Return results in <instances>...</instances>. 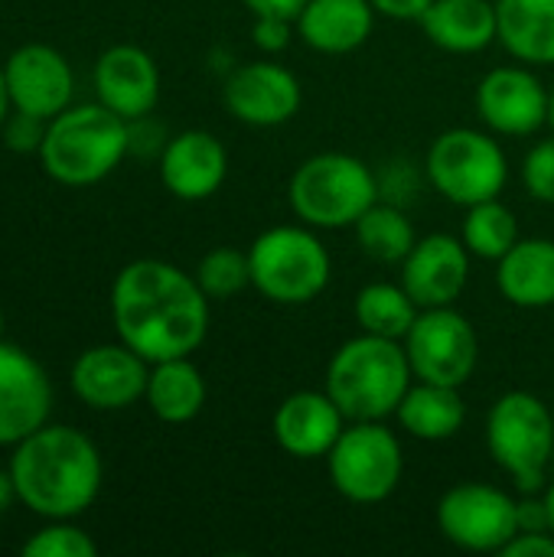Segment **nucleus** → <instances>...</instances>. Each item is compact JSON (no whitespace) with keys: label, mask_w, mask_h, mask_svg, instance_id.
Instances as JSON below:
<instances>
[{"label":"nucleus","mask_w":554,"mask_h":557,"mask_svg":"<svg viewBox=\"0 0 554 557\" xmlns=\"http://www.w3.org/2000/svg\"><path fill=\"white\" fill-rule=\"evenodd\" d=\"M424 170L431 186L454 206H477L496 199L509 180V160L493 134L473 127H451L428 147Z\"/></svg>","instance_id":"1a4fd4ad"},{"label":"nucleus","mask_w":554,"mask_h":557,"mask_svg":"<svg viewBox=\"0 0 554 557\" xmlns=\"http://www.w3.org/2000/svg\"><path fill=\"white\" fill-rule=\"evenodd\" d=\"M411 372L418 382L434 385H467L480 362V339L473 323L454 307L421 310L402 339Z\"/></svg>","instance_id":"9b49d317"},{"label":"nucleus","mask_w":554,"mask_h":557,"mask_svg":"<svg viewBox=\"0 0 554 557\" xmlns=\"http://www.w3.org/2000/svg\"><path fill=\"white\" fill-rule=\"evenodd\" d=\"M500 294L522 310H545L554 304V242L519 238L500 261Z\"/></svg>","instance_id":"5701e85b"},{"label":"nucleus","mask_w":554,"mask_h":557,"mask_svg":"<svg viewBox=\"0 0 554 557\" xmlns=\"http://www.w3.org/2000/svg\"><path fill=\"white\" fill-rule=\"evenodd\" d=\"M503 557H554V532H516L509 545L500 552Z\"/></svg>","instance_id":"f704fd0d"},{"label":"nucleus","mask_w":554,"mask_h":557,"mask_svg":"<svg viewBox=\"0 0 554 557\" xmlns=\"http://www.w3.org/2000/svg\"><path fill=\"white\" fill-rule=\"evenodd\" d=\"M229 173V153L209 131H183L160 150V180L183 202H202L219 193Z\"/></svg>","instance_id":"aec40b11"},{"label":"nucleus","mask_w":554,"mask_h":557,"mask_svg":"<svg viewBox=\"0 0 554 557\" xmlns=\"http://www.w3.org/2000/svg\"><path fill=\"white\" fill-rule=\"evenodd\" d=\"M95 552L98 545L69 519H56L52 525L33 532L29 542L23 545L26 557H95Z\"/></svg>","instance_id":"7c9ffc66"},{"label":"nucleus","mask_w":554,"mask_h":557,"mask_svg":"<svg viewBox=\"0 0 554 557\" xmlns=\"http://www.w3.org/2000/svg\"><path fill=\"white\" fill-rule=\"evenodd\" d=\"M333 490L356 506L385 503L405 473V454L385 421H349L327 454Z\"/></svg>","instance_id":"6e6552de"},{"label":"nucleus","mask_w":554,"mask_h":557,"mask_svg":"<svg viewBox=\"0 0 554 557\" xmlns=\"http://www.w3.org/2000/svg\"><path fill=\"white\" fill-rule=\"evenodd\" d=\"M16 499L49 522L82 516L101 493V454L75 428L42 424L10 457Z\"/></svg>","instance_id":"f03ea898"},{"label":"nucleus","mask_w":554,"mask_h":557,"mask_svg":"<svg viewBox=\"0 0 554 557\" xmlns=\"http://www.w3.org/2000/svg\"><path fill=\"white\" fill-rule=\"evenodd\" d=\"M411 379L415 372L405 343L359 333L333 352L323 392L346 421H385L398 411Z\"/></svg>","instance_id":"7ed1b4c3"},{"label":"nucleus","mask_w":554,"mask_h":557,"mask_svg":"<svg viewBox=\"0 0 554 557\" xmlns=\"http://www.w3.org/2000/svg\"><path fill=\"white\" fill-rule=\"evenodd\" d=\"M150 362L124 343L91 346L72 366V392L95 411H124L144 398Z\"/></svg>","instance_id":"4468645a"},{"label":"nucleus","mask_w":554,"mask_h":557,"mask_svg":"<svg viewBox=\"0 0 554 557\" xmlns=\"http://www.w3.org/2000/svg\"><path fill=\"white\" fill-rule=\"evenodd\" d=\"M95 91L124 121L147 117L160 101V69L140 46H111L95 62Z\"/></svg>","instance_id":"6ab92c4d"},{"label":"nucleus","mask_w":554,"mask_h":557,"mask_svg":"<svg viewBox=\"0 0 554 557\" xmlns=\"http://www.w3.org/2000/svg\"><path fill=\"white\" fill-rule=\"evenodd\" d=\"M3 75H7L13 111L33 114L42 121H52L56 114H62L75 91V78H72L65 55L39 42L20 46L3 62Z\"/></svg>","instance_id":"dca6fc26"},{"label":"nucleus","mask_w":554,"mask_h":557,"mask_svg":"<svg viewBox=\"0 0 554 557\" xmlns=\"http://www.w3.org/2000/svg\"><path fill=\"white\" fill-rule=\"evenodd\" d=\"M470 258L473 255L464 238L447 232L424 235L402 261V287L421 310L454 307L470 281Z\"/></svg>","instance_id":"f3484780"},{"label":"nucleus","mask_w":554,"mask_h":557,"mask_svg":"<svg viewBox=\"0 0 554 557\" xmlns=\"http://www.w3.org/2000/svg\"><path fill=\"white\" fill-rule=\"evenodd\" d=\"M552 91L526 65H496L477 85V111L493 134L529 137L549 124Z\"/></svg>","instance_id":"f8f14e48"},{"label":"nucleus","mask_w":554,"mask_h":557,"mask_svg":"<svg viewBox=\"0 0 554 557\" xmlns=\"http://www.w3.org/2000/svg\"><path fill=\"white\" fill-rule=\"evenodd\" d=\"M542 503H545V516H549V529H552V532H554V483H552V486H549V490H545V499H542Z\"/></svg>","instance_id":"ea45409f"},{"label":"nucleus","mask_w":554,"mask_h":557,"mask_svg":"<svg viewBox=\"0 0 554 557\" xmlns=\"http://www.w3.org/2000/svg\"><path fill=\"white\" fill-rule=\"evenodd\" d=\"M251 287L281 307L313 304L330 284V251L310 225H274L251 248Z\"/></svg>","instance_id":"423d86ee"},{"label":"nucleus","mask_w":554,"mask_h":557,"mask_svg":"<svg viewBox=\"0 0 554 557\" xmlns=\"http://www.w3.org/2000/svg\"><path fill=\"white\" fill-rule=\"evenodd\" d=\"M418 313H421V307L411 300V294L402 284H385V281L366 284L353 304V317L362 333L398 339V343L408 336Z\"/></svg>","instance_id":"bb28decb"},{"label":"nucleus","mask_w":554,"mask_h":557,"mask_svg":"<svg viewBox=\"0 0 554 557\" xmlns=\"http://www.w3.org/2000/svg\"><path fill=\"white\" fill-rule=\"evenodd\" d=\"M144 398L163 424H186L206 405V379L189 362V356L163 359L150 366Z\"/></svg>","instance_id":"a878e982"},{"label":"nucleus","mask_w":554,"mask_h":557,"mask_svg":"<svg viewBox=\"0 0 554 557\" xmlns=\"http://www.w3.org/2000/svg\"><path fill=\"white\" fill-rule=\"evenodd\" d=\"M202 287V294L209 300H229L235 294H242L245 287H251V261H248V251H238V248H212L202 255L196 274H193Z\"/></svg>","instance_id":"c756f323"},{"label":"nucleus","mask_w":554,"mask_h":557,"mask_svg":"<svg viewBox=\"0 0 554 557\" xmlns=\"http://www.w3.org/2000/svg\"><path fill=\"white\" fill-rule=\"evenodd\" d=\"M353 228H356V242L362 255L379 264H402L418 242L411 219L398 206H385V202H376L372 209H366Z\"/></svg>","instance_id":"cd10ccee"},{"label":"nucleus","mask_w":554,"mask_h":557,"mask_svg":"<svg viewBox=\"0 0 554 557\" xmlns=\"http://www.w3.org/2000/svg\"><path fill=\"white\" fill-rule=\"evenodd\" d=\"M441 535L473 555H500L519 532V503L490 483H457L438 499Z\"/></svg>","instance_id":"9d476101"},{"label":"nucleus","mask_w":554,"mask_h":557,"mask_svg":"<svg viewBox=\"0 0 554 557\" xmlns=\"http://www.w3.org/2000/svg\"><path fill=\"white\" fill-rule=\"evenodd\" d=\"M13 499H16V486H13V476H10V470H0V516L13 506Z\"/></svg>","instance_id":"4c0bfd02"},{"label":"nucleus","mask_w":554,"mask_h":557,"mask_svg":"<svg viewBox=\"0 0 554 557\" xmlns=\"http://www.w3.org/2000/svg\"><path fill=\"white\" fill-rule=\"evenodd\" d=\"M526 193L539 202H554V137L539 140L522 160Z\"/></svg>","instance_id":"2f4dec72"},{"label":"nucleus","mask_w":554,"mask_h":557,"mask_svg":"<svg viewBox=\"0 0 554 557\" xmlns=\"http://www.w3.org/2000/svg\"><path fill=\"white\" fill-rule=\"evenodd\" d=\"M434 0H372L376 13L392 16V20H421V13L431 7Z\"/></svg>","instance_id":"e433bc0d"},{"label":"nucleus","mask_w":554,"mask_h":557,"mask_svg":"<svg viewBox=\"0 0 554 557\" xmlns=\"http://www.w3.org/2000/svg\"><path fill=\"white\" fill-rule=\"evenodd\" d=\"M287 202L310 228H353L379 202V180L366 160L327 150L294 170Z\"/></svg>","instance_id":"39448f33"},{"label":"nucleus","mask_w":554,"mask_h":557,"mask_svg":"<svg viewBox=\"0 0 554 557\" xmlns=\"http://www.w3.org/2000/svg\"><path fill=\"white\" fill-rule=\"evenodd\" d=\"M52 411L46 369L20 346L0 339V447H16Z\"/></svg>","instance_id":"2eb2a0df"},{"label":"nucleus","mask_w":554,"mask_h":557,"mask_svg":"<svg viewBox=\"0 0 554 557\" xmlns=\"http://www.w3.org/2000/svg\"><path fill=\"white\" fill-rule=\"evenodd\" d=\"M10 108H13V104H10V91H7V75H3V65H0V127H3Z\"/></svg>","instance_id":"58836bf2"},{"label":"nucleus","mask_w":554,"mask_h":557,"mask_svg":"<svg viewBox=\"0 0 554 557\" xmlns=\"http://www.w3.org/2000/svg\"><path fill=\"white\" fill-rule=\"evenodd\" d=\"M487 450L519 493H539L554 454V411L532 392H506L487 414Z\"/></svg>","instance_id":"0eeeda50"},{"label":"nucleus","mask_w":554,"mask_h":557,"mask_svg":"<svg viewBox=\"0 0 554 557\" xmlns=\"http://www.w3.org/2000/svg\"><path fill=\"white\" fill-rule=\"evenodd\" d=\"M346 414L327 392H294L287 395L271 421L278 447L294 460H327L340 434L346 431Z\"/></svg>","instance_id":"a211bd4d"},{"label":"nucleus","mask_w":554,"mask_h":557,"mask_svg":"<svg viewBox=\"0 0 554 557\" xmlns=\"http://www.w3.org/2000/svg\"><path fill=\"white\" fill-rule=\"evenodd\" d=\"M372 26V0H307L297 16V36L323 55L356 52L369 42Z\"/></svg>","instance_id":"412c9836"},{"label":"nucleus","mask_w":554,"mask_h":557,"mask_svg":"<svg viewBox=\"0 0 554 557\" xmlns=\"http://www.w3.org/2000/svg\"><path fill=\"white\" fill-rule=\"evenodd\" d=\"M222 101L225 111L248 127H281L300 111L304 91L291 69L258 59L232 69L222 88Z\"/></svg>","instance_id":"ddd939ff"},{"label":"nucleus","mask_w":554,"mask_h":557,"mask_svg":"<svg viewBox=\"0 0 554 557\" xmlns=\"http://www.w3.org/2000/svg\"><path fill=\"white\" fill-rule=\"evenodd\" d=\"M418 23L438 49L454 55L483 52L500 39V16L490 0H434Z\"/></svg>","instance_id":"4be33fe9"},{"label":"nucleus","mask_w":554,"mask_h":557,"mask_svg":"<svg viewBox=\"0 0 554 557\" xmlns=\"http://www.w3.org/2000/svg\"><path fill=\"white\" fill-rule=\"evenodd\" d=\"M294 20H284V16H255V26H251V39L255 46L264 52V55H274V52H284L291 46V36H294Z\"/></svg>","instance_id":"72a5a7b5"},{"label":"nucleus","mask_w":554,"mask_h":557,"mask_svg":"<svg viewBox=\"0 0 554 557\" xmlns=\"http://www.w3.org/2000/svg\"><path fill=\"white\" fill-rule=\"evenodd\" d=\"M131 150V121L111 108L78 104L65 108L46 124L39 160L42 170L62 186L101 183Z\"/></svg>","instance_id":"20e7f679"},{"label":"nucleus","mask_w":554,"mask_h":557,"mask_svg":"<svg viewBox=\"0 0 554 557\" xmlns=\"http://www.w3.org/2000/svg\"><path fill=\"white\" fill-rule=\"evenodd\" d=\"M42 134H46L42 117L16 111V114H7V121H3V140H7L10 150H20V153L39 150L42 147Z\"/></svg>","instance_id":"473e14b6"},{"label":"nucleus","mask_w":554,"mask_h":557,"mask_svg":"<svg viewBox=\"0 0 554 557\" xmlns=\"http://www.w3.org/2000/svg\"><path fill=\"white\" fill-rule=\"evenodd\" d=\"M255 16H284L294 20L300 16V10L307 7V0H242Z\"/></svg>","instance_id":"c9c22d12"},{"label":"nucleus","mask_w":554,"mask_h":557,"mask_svg":"<svg viewBox=\"0 0 554 557\" xmlns=\"http://www.w3.org/2000/svg\"><path fill=\"white\" fill-rule=\"evenodd\" d=\"M395 418L411 437L438 444V441H451L460 434L467 421V405L460 398V388L454 385L418 382L405 392Z\"/></svg>","instance_id":"393cba45"},{"label":"nucleus","mask_w":554,"mask_h":557,"mask_svg":"<svg viewBox=\"0 0 554 557\" xmlns=\"http://www.w3.org/2000/svg\"><path fill=\"white\" fill-rule=\"evenodd\" d=\"M549 124H552V131H554V88H552V104H549Z\"/></svg>","instance_id":"a19ab883"},{"label":"nucleus","mask_w":554,"mask_h":557,"mask_svg":"<svg viewBox=\"0 0 554 557\" xmlns=\"http://www.w3.org/2000/svg\"><path fill=\"white\" fill-rule=\"evenodd\" d=\"M0 339H3V310H0Z\"/></svg>","instance_id":"79ce46f5"},{"label":"nucleus","mask_w":554,"mask_h":557,"mask_svg":"<svg viewBox=\"0 0 554 557\" xmlns=\"http://www.w3.org/2000/svg\"><path fill=\"white\" fill-rule=\"evenodd\" d=\"M500 42L526 65H554V0H496Z\"/></svg>","instance_id":"b1692460"},{"label":"nucleus","mask_w":554,"mask_h":557,"mask_svg":"<svg viewBox=\"0 0 554 557\" xmlns=\"http://www.w3.org/2000/svg\"><path fill=\"white\" fill-rule=\"evenodd\" d=\"M111 320L124 346L150 366L193 356L209 333V297L183 268L140 258L118 271L111 284Z\"/></svg>","instance_id":"f257e3e1"},{"label":"nucleus","mask_w":554,"mask_h":557,"mask_svg":"<svg viewBox=\"0 0 554 557\" xmlns=\"http://www.w3.org/2000/svg\"><path fill=\"white\" fill-rule=\"evenodd\" d=\"M464 245L470 248L473 258L483 261H500L522 235H519V219L516 212L496 199L467 206V219H464V232H460Z\"/></svg>","instance_id":"c85d7f7f"}]
</instances>
